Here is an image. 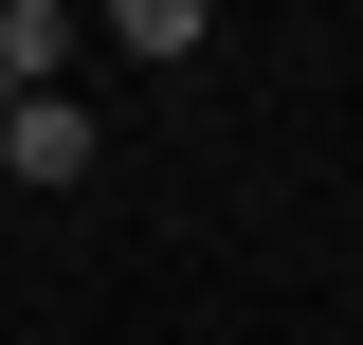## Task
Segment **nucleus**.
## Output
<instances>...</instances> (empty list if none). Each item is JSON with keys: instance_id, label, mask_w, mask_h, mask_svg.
I'll use <instances>...</instances> for the list:
<instances>
[{"instance_id": "3", "label": "nucleus", "mask_w": 363, "mask_h": 345, "mask_svg": "<svg viewBox=\"0 0 363 345\" xmlns=\"http://www.w3.org/2000/svg\"><path fill=\"white\" fill-rule=\"evenodd\" d=\"M0 128H18V73H0Z\"/></svg>"}, {"instance_id": "1", "label": "nucleus", "mask_w": 363, "mask_h": 345, "mask_svg": "<svg viewBox=\"0 0 363 345\" xmlns=\"http://www.w3.org/2000/svg\"><path fill=\"white\" fill-rule=\"evenodd\" d=\"M0 164H18V182H91V109H73V91H18Z\"/></svg>"}, {"instance_id": "2", "label": "nucleus", "mask_w": 363, "mask_h": 345, "mask_svg": "<svg viewBox=\"0 0 363 345\" xmlns=\"http://www.w3.org/2000/svg\"><path fill=\"white\" fill-rule=\"evenodd\" d=\"M55 55H73V0H0V73L55 91Z\"/></svg>"}]
</instances>
